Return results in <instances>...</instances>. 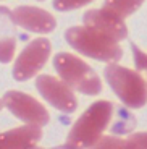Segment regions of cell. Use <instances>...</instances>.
<instances>
[{
    "mask_svg": "<svg viewBox=\"0 0 147 149\" xmlns=\"http://www.w3.org/2000/svg\"><path fill=\"white\" fill-rule=\"evenodd\" d=\"M33 149H41V148H33ZM52 149H70L66 144H63V146H57V148H52Z\"/></svg>",
    "mask_w": 147,
    "mask_h": 149,
    "instance_id": "e0dca14e",
    "label": "cell"
},
{
    "mask_svg": "<svg viewBox=\"0 0 147 149\" xmlns=\"http://www.w3.org/2000/svg\"><path fill=\"white\" fill-rule=\"evenodd\" d=\"M3 105H5V104H3V99H0V109L3 107Z\"/></svg>",
    "mask_w": 147,
    "mask_h": 149,
    "instance_id": "ac0fdd59",
    "label": "cell"
},
{
    "mask_svg": "<svg viewBox=\"0 0 147 149\" xmlns=\"http://www.w3.org/2000/svg\"><path fill=\"white\" fill-rule=\"evenodd\" d=\"M94 0H53V8L58 11H71L91 3Z\"/></svg>",
    "mask_w": 147,
    "mask_h": 149,
    "instance_id": "5bb4252c",
    "label": "cell"
},
{
    "mask_svg": "<svg viewBox=\"0 0 147 149\" xmlns=\"http://www.w3.org/2000/svg\"><path fill=\"white\" fill-rule=\"evenodd\" d=\"M113 115V104L108 101H97L74 122L68 133L66 146L70 149H87L94 146L107 130Z\"/></svg>",
    "mask_w": 147,
    "mask_h": 149,
    "instance_id": "6da1fadb",
    "label": "cell"
},
{
    "mask_svg": "<svg viewBox=\"0 0 147 149\" xmlns=\"http://www.w3.org/2000/svg\"><path fill=\"white\" fill-rule=\"evenodd\" d=\"M11 18L18 26H21L26 31H31V33L47 34L53 31L57 26V21L52 13L37 7H29V5L15 8L11 11Z\"/></svg>",
    "mask_w": 147,
    "mask_h": 149,
    "instance_id": "ba28073f",
    "label": "cell"
},
{
    "mask_svg": "<svg viewBox=\"0 0 147 149\" xmlns=\"http://www.w3.org/2000/svg\"><path fill=\"white\" fill-rule=\"evenodd\" d=\"M50 50L52 45L45 37L31 41L16 57L13 65V78L16 81H26L33 78L34 74H37L44 68L45 62L50 57Z\"/></svg>",
    "mask_w": 147,
    "mask_h": 149,
    "instance_id": "5b68a950",
    "label": "cell"
},
{
    "mask_svg": "<svg viewBox=\"0 0 147 149\" xmlns=\"http://www.w3.org/2000/svg\"><path fill=\"white\" fill-rule=\"evenodd\" d=\"M36 88L42 97L52 105L62 112L71 113L76 110L78 101L73 91L63 79H58L50 74H39L36 79Z\"/></svg>",
    "mask_w": 147,
    "mask_h": 149,
    "instance_id": "52a82bcc",
    "label": "cell"
},
{
    "mask_svg": "<svg viewBox=\"0 0 147 149\" xmlns=\"http://www.w3.org/2000/svg\"><path fill=\"white\" fill-rule=\"evenodd\" d=\"M3 104L18 120L29 123V125L44 127L50 120L47 109L39 101H36L33 96L24 94L21 91H8V93H5Z\"/></svg>",
    "mask_w": 147,
    "mask_h": 149,
    "instance_id": "8992f818",
    "label": "cell"
},
{
    "mask_svg": "<svg viewBox=\"0 0 147 149\" xmlns=\"http://www.w3.org/2000/svg\"><path fill=\"white\" fill-rule=\"evenodd\" d=\"M53 68L70 88L86 96H97L102 91V81L99 74L73 54H57L53 58Z\"/></svg>",
    "mask_w": 147,
    "mask_h": 149,
    "instance_id": "277c9868",
    "label": "cell"
},
{
    "mask_svg": "<svg viewBox=\"0 0 147 149\" xmlns=\"http://www.w3.org/2000/svg\"><path fill=\"white\" fill-rule=\"evenodd\" d=\"M41 138L42 128L26 123L24 127L0 133V149H33Z\"/></svg>",
    "mask_w": 147,
    "mask_h": 149,
    "instance_id": "30bf717a",
    "label": "cell"
},
{
    "mask_svg": "<svg viewBox=\"0 0 147 149\" xmlns=\"http://www.w3.org/2000/svg\"><path fill=\"white\" fill-rule=\"evenodd\" d=\"M132 54H134V63L137 70H146L147 71V54L142 52L136 44H131Z\"/></svg>",
    "mask_w": 147,
    "mask_h": 149,
    "instance_id": "9a60e30c",
    "label": "cell"
},
{
    "mask_svg": "<svg viewBox=\"0 0 147 149\" xmlns=\"http://www.w3.org/2000/svg\"><path fill=\"white\" fill-rule=\"evenodd\" d=\"M103 74L113 93L126 107L141 109L147 104V83L137 71L110 63L105 67Z\"/></svg>",
    "mask_w": 147,
    "mask_h": 149,
    "instance_id": "3957f363",
    "label": "cell"
},
{
    "mask_svg": "<svg viewBox=\"0 0 147 149\" xmlns=\"http://www.w3.org/2000/svg\"><path fill=\"white\" fill-rule=\"evenodd\" d=\"M83 21H84V26L96 28V29L102 31V33L112 36L113 39H116L118 42L126 39V36H128V28L123 23V19L115 16L110 11L103 10V8L86 11Z\"/></svg>",
    "mask_w": 147,
    "mask_h": 149,
    "instance_id": "9c48e42d",
    "label": "cell"
},
{
    "mask_svg": "<svg viewBox=\"0 0 147 149\" xmlns=\"http://www.w3.org/2000/svg\"><path fill=\"white\" fill-rule=\"evenodd\" d=\"M89 149H134L129 139H121L116 136H102Z\"/></svg>",
    "mask_w": 147,
    "mask_h": 149,
    "instance_id": "4fadbf2b",
    "label": "cell"
},
{
    "mask_svg": "<svg viewBox=\"0 0 147 149\" xmlns=\"http://www.w3.org/2000/svg\"><path fill=\"white\" fill-rule=\"evenodd\" d=\"M65 39L79 54L99 62L115 63L123 55V50L116 39L91 26L70 28L65 33Z\"/></svg>",
    "mask_w": 147,
    "mask_h": 149,
    "instance_id": "7a4b0ae2",
    "label": "cell"
},
{
    "mask_svg": "<svg viewBox=\"0 0 147 149\" xmlns=\"http://www.w3.org/2000/svg\"><path fill=\"white\" fill-rule=\"evenodd\" d=\"M16 49V23L7 7H0V62L8 63L13 60Z\"/></svg>",
    "mask_w": 147,
    "mask_h": 149,
    "instance_id": "8fae6325",
    "label": "cell"
},
{
    "mask_svg": "<svg viewBox=\"0 0 147 149\" xmlns=\"http://www.w3.org/2000/svg\"><path fill=\"white\" fill-rule=\"evenodd\" d=\"M144 0H105L103 2V10L113 13L115 16L125 19L126 16L132 15L136 10H139Z\"/></svg>",
    "mask_w": 147,
    "mask_h": 149,
    "instance_id": "7c38bea8",
    "label": "cell"
},
{
    "mask_svg": "<svg viewBox=\"0 0 147 149\" xmlns=\"http://www.w3.org/2000/svg\"><path fill=\"white\" fill-rule=\"evenodd\" d=\"M39 2H44V0H39Z\"/></svg>",
    "mask_w": 147,
    "mask_h": 149,
    "instance_id": "d6986e66",
    "label": "cell"
},
{
    "mask_svg": "<svg viewBox=\"0 0 147 149\" xmlns=\"http://www.w3.org/2000/svg\"><path fill=\"white\" fill-rule=\"evenodd\" d=\"M128 139L131 141L134 149H147V133H136Z\"/></svg>",
    "mask_w": 147,
    "mask_h": 149,
    "instance_id": "2e32d148",
    "label": "cell"
}]
</instances>
